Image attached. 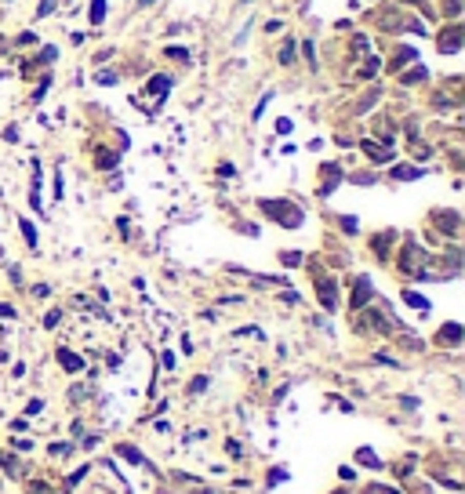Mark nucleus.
Listing matches in <instances>:
<instances>
[{
	"label": "nucleus",
	"mask_w": 465,
	"mask_h": 494,
	"mask_svg": "<svg viewBox=\"0 0 465 494\" xmlns=\"http://www.w3.org/2000/svg\"><path fill=\"white\" fill-rule=\"evenodd\" d=\"M262 211L266 215H273L280 225H287V229H294V225H302V211L294 208V203H280V200H262Z\"/></svg>",
	"instance_id": "nucleus-1"
},
{
	"label": "nucleus",
	"mask_w": 465,
	"mask_h": 494,
	"mask_svg": "<svg viewBox=\"0 0 465 494\" xmlns=\"http://www.w3.org/2000/svg\"><path fill=\"white\" fill-rule=\"evenodd\" d=\"M316 295L324 298V305H327V309H334V305H338V298H334V283H331V280H316Z\"/></svg>",
	"instance_id": "nucleus-2"
},
{
	"label": "nucleus",
	"mask_w": 465,
	"mask_h": 494,
	"mask_svg": "<svg viewBox=\"0 0 465 494\" xmlns=\"http://www.w3.org/2000/svg\"><path fill=\"white\" fill-rule=\"evenodd\" d=\"M461 48V29L454 26V29H447V36L440 40V51H458Z\"/></svg>",
	"instance_id": "nucleus-3"
},
{
	"label": "nucleus",
	"mask_w": 465,
	"mask_h": 494,
	"mask_svg": "<svg viewBox=\"0 0 465 494\" xmlns=\"http://www.w3.org/2000/svg\"><path fill=\"white\" fill-rule=\"evenodd\" d=\"M458 338H461V327H458V323H447L443 331H440V342H443V345H458Z\"/></svg>",
	"instance_id": "nucleus-4"
},
{
	"label": "nucleus",
	"mask_w": 465,
	"mask_h": 494,
	"mask_svg": "<svg viewBox=\"0 0 465 494\" xmlns=\"http://www.w3.org/2000/svg\"><path fill=\"white\" fill-rule=\"evenodd\" d=\"M371 298V280H356V295H353V305H363Z\"/></svg>",
	"instance_id": "nucleus-5"
},
{
	"label": "nucleus",
	"mask_w": 465,
	"mask_h": 494,
	"mask_svg": "<svg viewBox=\"0 0 465 494\" xmlns=\"http://www.w3.org/2000/svg\"><path fill=\"white\" fill-rule=\"evenodd\" d=\"M58 360H62V367H66V370H80V367H84V363H80V356H73L69 349H58Z\"/></svg>",
	"instance_id": "nucleus-6"
},
{
	"label": "nucleus",
	"mask_w": 465,
	"mask_h": 494,
	"mask_svg": "<svg viewBox=\"0 0 465 494\" xmlns=\"http://www.w3.org/2000/svg\"><path fill=\"white\" fill-rule=\"evenodd\" d=\"M167 88H171V80H167V76H153V80H149V91H153V95H167Z\"/></svg>",
	"instance_id": "nucleus-7"
},
{
	"label": "nucleus",
	"mask_w": 465,
	"mask_h": 494,
	"mask_svg": "<svg viewBox=\"0 0 465 494\" xmlns=\"http://www.w3.org/2000/svg\"><path fill=\"white\" fill-rule=\"evenodd\" d=\"M106 18V0H91V22H102Z\"/></svg>",
	"instance_id": "nucleus-8"
},
{
	"label": "nucleus",
	"mask_w": 465,
	"mask_h": 494,
	"mask_svg": "<svg viewBox=\"0 0 465 494\" xmlns=\"http://www.w3.org/2000/svg\"><path fill=\"white\" fill-rule=\"evenodd\" d=\"M18 225H22V236H26V243H29V247H36V229H33V225H29L26 218H22Z\"/></svg>",
	"instance_id": "nucleus-9"
},
{
	"label": "nucleus",
	"mask_w": 465,
	"mask_h": 494,
	"mask_svg": "<svg viewBox=\"0 0 465 494\" xmlns=\"http://www.w3.org/2000/svg\"><path fill=\"white\" fill-rule=\"evenodd\" d=\"M403 302H411V305H418V309H426L429 302L421 298V295H414V291H403Z\"/></svg>",
	"instance_id": "nucleus-10"
},
{
	"label": "nucleus",
	"mask_w": 465,
	"mask_h": 494,
	"mask_svg": "<svg viewBox=\"0 0 465 494\" xmlns=\"http://www.w3.org/2000/svg\"><path fill=\"white\" fill-rule=\"evenodd\" d=\"M280 62H284V66L294 62V44H284V48H280Z\"/></svg>",
	"instance_id": "nucleus-11"
},
{
	"label": "nucleus",
	"mask_w": 465,
	"mask_h": 494,
	"mask_svg": "<svg viewBox=\"0 0 465 494\" xmlns=\"http://www.w3.org/2000/svg\"><path fill=\"white\" fill-rule=\"evenodd\" d=\"M280 262H284V265H298V262H302V255H298V251H284V255H280Z\"/></svg>",
	"instance_id": "nucleus-12"
},
{
	"label": "nucleus",
	"mask_w": 465,
	"mask_h": 494,
	"mask_svg": "<svg viewBox=\"0 0 465 494\" xmlns=\"http://www.w3.org/2000/svg\"><path fill=\"white\" fill-rule=\"evenodd\" d=\"M421 171L418 168H396V178H418Z\"/></svg>",
	"instance_id": "nucleus-13"
},
{
	"label": "nucleus",
	"mask_w": 465,
	"mask_h": 494,
	"mask_svg": "<svg viewBox=\"0 0 465 494\" xmlns=\"http://www.w3.org/2000/svg\"><path fill=\"white\" fill-rule=\"evenodd\" d=\"M360 462H363V465H378V458H374V450H367V447L360 450Z\"/></svg>",
	"instance_id": "nucleus-14"
},
{
	"label": "nucleus",
	"mask_w": 465,
	"mask_h": 494,
	"mask_svg": "<svg viewBox=\"0 0 465 494\" xmlns=\"http://www.w3.org/2000/svg\"><path fill=\"white\" fill-rule=\"evenodd\" d=\"M418 80H426V69H414L411 76H403V84H418Z\"/></svg>",
	"instance_id": "nucleus-15"
},
{
	"label": "nucleus",
	"mask_w": 465,
	"mask_h": 494,
	"mask_svg": "<svg viewBox=\"0 0 465 494\" xmlns=\"http://www.w3.org/2000/svg\"><path fill=\"white\" fill-rule=\"evenodd\" d=\"M55 11V0H40V15H51Z\"/></svg>",
	"instance_id": "nucleus-16"
},
{
	"label": "nucleus",
	"mask_w": 465,
	"mask_h": 494,
	"mask_svg": "<svg viewBox=\"0 0 465 494\" xmlns=\"http://www.w3.org/2000/svg\"><path fill=\"white\" fill-rule=\"evenodd\" d=\"M98 84H116V73H98Z\"/></svg>",
	"instance_id": "nucleus-17"
},
{
	"label": "nucleus",
	"mask_w": 465,
	"mask_h": 494,
	"mask_svg": "<svg viewBox=\"0 0 465 494\" xmlns=\"http://www.w3.org/2000/svg\"><path fill=\"white\" fill-rule=\"evenodd\" d=\"M461 11V0H447V15H458Z\"/></svg>",
	"instance_id": "nucleus-18"
},
{
	"label": "nucleus",
	"mask_w": 465,
	"mask_h": 494,
	"mask_svg": "<svg viewBox=\"0 0 465 494\" xmlns=\"http://www.w3.org/2000/svg\"><path fill=\"white\" fill-rule=\"evenodd\" d=\"M58 320H62V313H48V320H44V327H55Z\"/></svg>",
	"instance_id": "nucleus-19"
},
{
	"label": "nucleus",
	"mask_w": 465,
	"mask_h": 494,
	"mask_svg": "<svg viewBox=\"0 0 465 494\" xmlns=\"http://www.w3.org/2000/svg\"><path fill=\"white\" fill-rule=\"evenodd\" d=\"M142 4H153V0H142Z\"/></svg>",
	"instance_id": "nucleus-20"
},
{
	"label": "nucleus",
	"mask_w": 465,
	"mask_h": 494,
	"mask_svg": "<svg viewBox=\"0 0 465 494\" xmlns=\"http://www.w3.org/2000/svg\"><path fill=\"white\" fill-rule=\"evenodd\" d=\"M240 4H251V0H240Z\"/></svg>",
	"instance_id": "nucleus-21"
}]
</instances>
